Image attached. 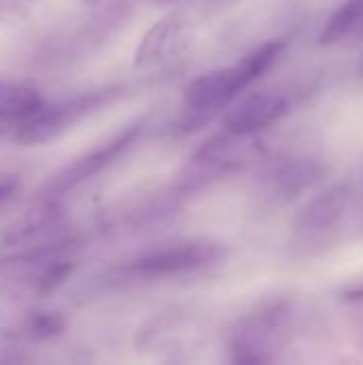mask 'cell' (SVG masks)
<instances>
[{
  "mask_svg": "<svg viewBox=\"0 0 363 365\" xmlns=\"http://www.w3.org/2000/svg\"><path fill=\"white\" fill-rule=\"evenodd\" d=\"M285 49L287 41L274 38L246 53L237 64L216 68L197 77L184 90V107L201 111L203 115L214 120V115L227 109L250 83L272 71Z\"/></svg>",
  "mask_w": 363,
  "mask_h": 365,
  "instance_id": "1",
  "label": "cell"
},
{
  "mask_svg": "<svg viewBox=\"0 0 363 365\" xmlns=\"http://www.w3.org/2000/svg\"><path fill=\"white\" fill-rule=\"evenodd\" d=\"M295 310L289 299H276L240 319L229 331V357L235 364H267L287 342Z\"/></svg>",
  "mask_w": 363,
  "mask_h": 365,
  "instance_id": "2",
  "label": "cell"
},
{
  "mask_svg": "<svg viewBox=\"0 0 363 365\" xmlns=\"http://www.w3.org/2000/svg\"><path fill=\"white\" fill-rule=\"evenodd\" d=\"M122 94H124V86L111 83V86H105V88H98L92 92H83V94L73 96L58 105L45 103L39 113H34L30 120H26L24 124H19L13 130V139L21 145L47 143V141L60 137L62 133H66L68 128H73L75 124H79L81 120L109 107Z\"/></svg>",
  "mask_w": 363,
  "mask_h": 365,
  "instance_id": "3",
  "label": "cell"
},
{
  "mask_svg": "<svg viewBox=\"0 0 363 365\" xmlns=\"http://www.w3.org/2000/svg\"><path fill=\"white\" fill-rule=\"evenodd\" d=\"M357 199V186L351 180L338 182L317 195L295 218L293 235L297 246H321L329 242L344 225Z\"/></svg>",
  "mask_w": 363,
  "mask_h": 365,
  "instance_id": "4",
  "label": "cell"
},
{
  "mask_svg": "<svg viewBox=\"0 0 363 365\" xmlns=\"http://www.w3.org/2000/svg\"><path fill=\"white\" fill-rule=\"evenodd\" d=\"M227 257L225 246L216 242H184V244H173L167 248H158L154 252H148L126 267L120 269L122 276H128L133 280H156V278H169V276H180L197 269L212 267L220 263Z\"/></svg>",
  "mask_w": 363,
  "mask_h": 365,
  "instance_id": "5",
  "label": "cell"
},
{
  "mask_svg": "<svg viewBox=\"0 0 363 365\" xmlns=\"http://www.w3.org/2000/svg\"><path fill=\"white\" fill-rule=\"evenodd\" d=\"M141 130H143V122H133L131 126L120 130L107 143L94 148L92 152H88V154L79 156L77 160H73L71 165H66L62 171L51 175L47 180V184L41 188V201H58L68 190L77 188L79 184H83L90 178H94L96 173H101L105 167H109L113 160H118L137 141Z\"/></svg>",
  "mask_w": 363,
  "mask_h": 365,
  "instance_id": "6",
  "label": "cell"
},
{
  "mask_svg": "<svg viewBox=\"0 0 363 365\" xmlns=\"http://www.w3.org/2000/svg\"><path fill=\"white\" fill-rule=\"evenodd\" d=\"M291 111V101L282 92L263 90L242 96L225 113V130L235 135H259Z\"/></svg>",
  "mask_w": 363,
  "mask_h": 365,
  "instance_id": "7",
  "label": "cell"
},
{
  "mask_svg": "<svg viewBox=\"0 0 363 365\" xmlns=\"http://www.w3.org/2000/svg\"><path fill=\"white\" fill-rule=\"evenodd\" d=\"M327 175V167L308 156L278 160L265 175V190L278 203H289L315 188Z\"/></svg>",
  "mask_w": 363,
  "mask_h": 365,
  "instance_id": "8",
  "label": "cell"
},
{
  "mask_svg": "<svg viewBox=\"0 0 363 365\" xmlns=\"http://www.w3.org/2000/svg\"><path fill=\"white\" fill-rule=\"evenodd\" d=\"M188 15L184 11H171L158 19L141 38L135 51V66L145 68L169 60L182 45L184 32L188 30Z\"/></svg>",
  "mask_w": 363,
  "mask_h": 365,
  "instance_id": "9",
  "label": "cell"
},
{
  "mask_svg": "<svg viewBox=\"0 0 363 365\" xmlns=\"http://www.w3.org/2000/svg\"><path fill=\"white\" fill-rule=\"evenodd\" d=\"M359 41H363V0H344L325 21L319 34V45L332 47Z\"/></svg>",
  "mask_w": 363,
  "mask_h": 365,
  "instance_id": "10",
  "label": "cell"
},
{
  "mask_svg": "<svg viewBox=\"0 0 363 365\" xmlns=\"http://www.w3.org/2000/svg\"><path fill=\"white\" fill-rule=\"evenodd\" d=\"M45 101L41 94L26 83H4L0 94V118L15 130L19 124L30 120L43 109Z\"/></svg>",
  "mask_w": 363,
  "mask_h": 365,
  "instance_id": "11",
  "label": "cell"
},
{
  "mask_svg": "<svg viewBox=\"0 0 363 365\" xmlns=\"http://www.w3.org/2000/svg\"><path fill=\"white\" fill-rule=\"evenodd\" d=\"M58 225H60V212L56 207V201H41L39 210H32L21 222H17L13 229H9L4 242L6 244L34 242L36 237L49 233Z\"/></svg>",
  "mask_w": 363,
  "mask_h": 365,
  "instance_id": "12",
  "label": "cell"
},
{
  "mask_svg": "<svg viewBox=\"0 0 363 365\" xmlns=\"http://www.w3.org/2000/svg\"><path fill=\"white\" fill-rule=\"evenodd\" d=\"M64 329H66V319L62 314H58V312H41V314H34L28 321V325H26L28 338L39 340V342L53 340Z\"/></svg>",
  "mask_w": 363,
  "mask_h": 365,
  "instance_id": "13",
  "label": "cell"
},
{
  "mask_svg": "<svg viewBox=\"0 0 363 365\" xmlns=\"http://www.w3.org/2000/svg\"><path fill=\"white\" fill-rule=\"evenodd\" d=\"M73 269H75V263H73V261H53V263L41 274V278L36 280V291H39L41 295L51 293L53 289H58V287L68 278V274H73Z\"/></svg>",
  "mask_w": 363,
  "mask_h": 365,
  "instance_id": "14",
  "label": "cell"
},
{
  "mask_svg": "<svg viewBox=\"0 0 363 365\" xmlns=\"http://www.w3.org/2000/svg\"><path fill=\"white\" fill-rule=\"evenodd\" d=\"M39 0H0V26H15L28 19Z\"/></svg>",
  "mask_w": 363,
  "mask_h": 365,
  "instance_id": "15",
  "label": "cell"
},
{
  "mask_svg": "<svg viewBox=\"0 0 363 365\" xmlns=\"http://www.w3.org/2000/svg\"><path fill=\"white\" fill-rule=\"evenodd\" d=\"M340 299L344 304H363V278L349 282L342 291H340Z\"/></svg>",
  "mask_w": 363,
  "mask_h": 365,
  "instance_id": "16",
  "label": "cell"
},
{
  "mask_svg": "<svg viewBox=\"0 0 363 365\" xmlns=\"http://www.w3.org/2000/svg\"><path fill=\"white\" fill-rule=\"evenodd\" d=\"M19 190V180L17 178H2L0 180V205L11 201L15 197V192Z\"/></svg>",
  "mask_w": 363,
  "mask_h": 365,
  "instance_id": "17",
  "label": "cell"
},
{
  "mask_svg": "<svg viewBox=\"0 0 363 365\" xmlns=\"http://www.w3.org/2000/svg\"><path fill=\"white\" fill-rule=\"evenodd\" d=\"M9 135H13V128H11V126L0 118V141H2L4 137H9Z\"/></svg>",
  "mask_w": 363,
  "mask_h": 365,
  "instance_id": "18",
  "label": "cell"
},
{
  "mask_svg": "<svg viewBox=\"0 0 363 365\" xmlns=\"http://www.w3.org/2000/svg\"><path fill=\"white\" fill-rule=\"evenodd\" d=\"M150 2H156V4H167V6H171V4H180V2H184V0H150Z\"/></svg>",
  "mask_w": 363,
  "mask_h": 365,
  "instance_id": "19",
  "label": "cell"
},
{
  "mask_svg": "<svg viewBox=\"0 0 363 365\" xmlns=\"http://www.w3.org/2000/svg\"><path fill=\"white\" fill-rule=\"evenodd\" d=\"M81 2H83V4H96L98 0H81Z\"/></svg>",
  "mask_w": 363,
  "mask_h": 365,
  "instance_id": "20",
  "label": "cell"
},
{
  "mask_svg": "<svg viewBox=\"0 0 363 365\" xmlns=\"http://www.w3.org/2000/svg\"><path fill=\"white\" fill-rule=\"evenodd\" d=\"M2 90H4V83L0 81V94H2Z\"/></svg>",
  "mask_w": 363,
  "mask_h": 365,
  "instance_id": "21",
  "label": "cell"
},
{
  "mask_svg": "<svg viewBox=\"0 0 363 365\" xmlns=\"http://www.w3.org/2000/svg\"><path fill=\"white\" fill-rule=\"evenodd\" d=\"M362 73H363V62H362Z\"/></svg>",
  "mask_w": 363,
  "mask_h": 365,
  "instance_id": "22",
  "label": "cell"
}]
</instances>
